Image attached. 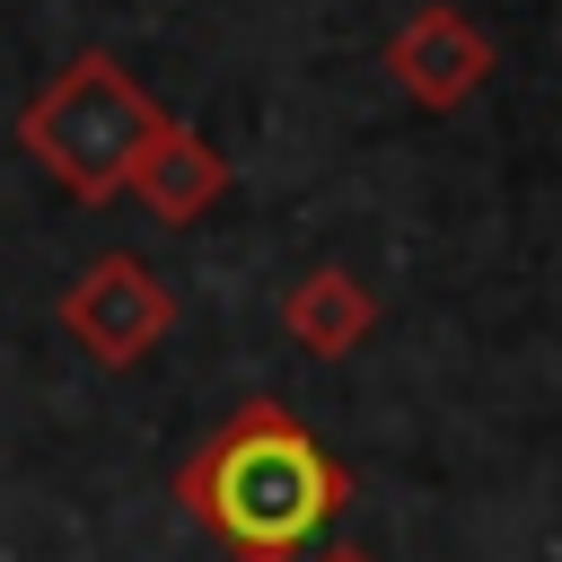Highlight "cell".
I'll list each match as a JSON object with an SVG mask.
<instances>
[{"instance_id":"6","label":"cell","mask_w":562,"mask_h":562,"mask_svg":"<svg viewBox=\"0 0 562 562\" xmlns=\"http://www.w3.org/2000/svg\"><path fill=\"white\" fill-rule=\"evenodd\" d=\"M281 334L299 351H316V360H351L378 334V290L360 272H342V263H316V272H299L281 290Z\"/></svg>"},{"instance_id":"7","label":"cell","mask_w":562,"mask_h":562,"mask_svg":"<svg viewBox=\"0 0 562 562\" xmlns=\"http://www.w3.org/2000/svg\"><path fill=\"white\" fill-rule=\"evenodd\" d=\"M299 562H378V553H369V544H307Z\"/></svg>"},{"instance_id":"1","label":"cell","mask_w":562,"mask_h":562,"mask_svg":"<svg viewBox=\"0 0 562 562\" xmlns=\"http://www.w3.org/2000/svg\"><path fill=\"white\" fill-rule=\"evenodd\" d=\"M176 501L228 562H299L351 509V474L281 395H246L176 465Z\"/></svg>"},{"instance_id":"3","label":"cell","mask_w":562,"mask_h":562,"mask_svg":"<svg viewBox=\"0 0 562 562\" xmlns=\"http://www.w3.org/2000/svg\"><path fill=\"white\" fill-rule=\"evenodd\" d=\"M176 325V290L140 263V255H97L70 290H61V334L105 360V369H140Z\"/></svg>"},{"instance_id":"2","label":"cell","mask_w":562,"mask_h":562,"mask_svg":"<svg viewBox=\"0 0 562 562\" xmlns=\"http://www.w3.org/2000/svg\"><path fill=\"white\" fill-rule=\"evenodd\" d=\"M158 123H167V105H158L114 53L88 44V53H70V61L18 105V149H26L70 202H114Z\"/></svg>"},{"instance_id":"5","label":"cell","mask_w":562,"mask_h":562,"mask_svg":"<svg viewBox=\"0 0 562 562\" xmlns=\"http://www.w3.org/2000/svg\"><path fill=\"white\" fill-rule=\"evenodd\" d=\"M123 193H132L149 220H167V228H193V220H202V211L228 193V158H220V149H211L193 123H176V114H167V123L149 132V149L132 158Z\"/></svg>"},{"instance_id":"4","label":"cell","mask_w":562,"mask_h":562,"mask_svg":"<svg viewBox=\"0 0 562 562\" xmlns=\"http://www.w3.org/2000/svg\"><path fill=\"white\" fill-rule=\"evenodd\" d=\"M492 35L465 18V9H448V0H422L395 35H386V79L422 105V114H457V105H474L483 97V79H492Z\"/></svg>"}]
</instances>
